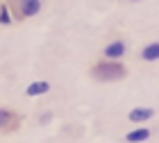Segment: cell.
Listing matches in <instances>:
<instances>
[{"label":"cell","instance_id":"1","mask_svg":"<svg viewBox=\"0 0 159 143\" xmlns=\"http://www.w3.org/2000/svg\"><path fill=\"white\" fill-rule=\"evenodd\" d=\"M129 75V66L123 59H96L89 64V77L102 84H111V82H120Z\"/></svg>","mask_w":159,"mask_h":143},{"label":"cell","instance_id":"2","mask_svg":"<svg viewBox=\"0 0 159 143\" xmlns=\"http://www.w3.org/2000/svg\"><path fill=\"white\" fill-rule=\"evenodd\" d=\"M7 9H9L14 23H25L27 18H34L43 9L41 0H5Z\"/></svg>","mask_w":159,"mask_h":143},{"label":"cell","instance_id":"3","mask_svg":"<svg viewBox=\"0 0 159 143\" xmlns=\"http://www.w3.org/2000/svg\"><path fill=\"white\" fill-rule=\"evenodd\" d=\"M23 125V114L14 107H0V134L2 136H9V134H16Z\"/></svg>","mask_w":159,"mask_h":143},{"label":"cell","instance_id":"4","mask_svg":"<svg viewBox=\"0 0 159 143\" xmlns=\"http://www.w3.org/2000/svg\"><path fill=\"white\" fill-rule=\"evenodd\" d=\"M125 55H127V41H123V39H114L109 43H105L102 52H100L102 59H123Z\"/></svg>","mask_w":159,"mask_h":143},{"label":"cell","instance_id":"5","mask_svg":"<svg viewBox=\"0 0 159 143\" xmlns=\"http://www.w3.org/2000/svg\"><path fill=\"white\" fill-rule=\"evenodd\" d=\"M136 57H139L141 61H146V64L159 61V41H148V43H143Z\"/></svg>","mask_w":159,"mask_h":143},{"label":"cell","instance_id":"6","mask_svg":"<svg viewBox=\"0 0 159 143\" xmlns=\"http://www.w3.org/2000/svg\"><path fill=\"white\" fill-rule=\"evenodd\" d=\"M155 109L152 107H134V109H129L127 111V120L129 123H146V120H150V118H155Z\"/></svg>","mask_w":159,"mask_h":143},{"label":"cell","instance_id":"7","mask_svg":"<svg viewBox=\"0 0 159 143\" xmlns=\"http://www.w3.org/2000/svg\"><path fill=\"white\" fill-rule=\"evenodd\" d=\"M152 136V130L150 127H136V130L125 134V143H143Z\"/></svg>","mask_w":159,"mask_h":143},{"label":"cell","instance_id":"8","mask_svg":"<svg viewBox=\"0 0 159 143\" xmlns=\"http://www.w3.org/2000/svg\"><path fill=\"white\" fill-rule=\"evenodd\" d=\"M50 89H52V84H50V82H46V80H37V82H32L30 87L25 89V96H30V98H34V96H43V93H48Z\"/></svg>","mask_w":159,"mask_h":143},{"label":"cell","instance_id":"9","mask_svg":"<svg viewBox=\"0 0 159 143\" xmlns=\"http://www.w3.org/2000/svg\"><path fill=\"white\" fill-rule=\"evenodd\" d=\"M11 23H14V18H11L9 9H7V5L2 2L0 5V25H11Z\"/></svg>","mask_w":159,"mask_h":143},{"label":"cell","instance_id":"10","mask_svg":"<svg viewBox=\"0 0 159 143\" xmlns=\"http://www.w3.org/2000/svg\"><path fill=\"white\" fill-rule=\"evenodd\" d=\"M50 118H52V114H43V116H41V123H48Z\"/></svg>","mask_w":159,"mask_h":143},{"label":"cell","instance_id":"11","mask_svg":"<svg viewBox=\"0 0 159 143\" xmlns=\"http://www.w3.org/2000/svg\"><path fill=\"white\" fill-rule=\"evenodd\" d=\"M0 5H2V0H0Z\"/></svg>","mask_w":159,"mask_h":143}]
</instances>
